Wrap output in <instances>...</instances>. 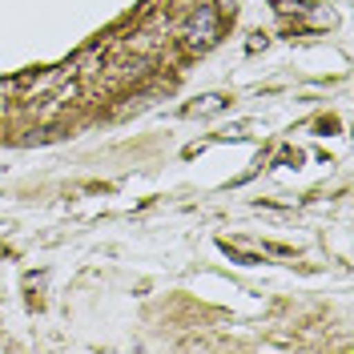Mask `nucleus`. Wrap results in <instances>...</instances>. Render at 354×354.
I'll list each match as a JSON object with an SVG mask.
<instances>
[{"mask_svg":"<svg viewBox=\"0 0 354 354\" xmlns=\"http://www.w3.org/2000/svg\"><path fill=\"white\" fill-rule=\"evenodd\" d=\"M218 41V8L214 4H201L198 12L189 17V24H185V44L189 48H209V44Z\"/></svg>","mask_w":354,"mask_h":354,"instance_id":"1","label":"nucleus"},{"mask_svg":"<svg viewBox=\"0 0 354 354\" xmlns=\"http://www.w3.org/2000/svg\"><path fill=\"white\" fill-rule=\"evenodd\" d=\"M225 109V97L221 93H205V97H198V105H189V113L194 117H214V113Z\"/></svg>","mask_w":354,"mask_h":354,"instance_id":"2","label":"nucleus"},{"mask_svg":"<svg viewBox=\"0 0 354 354\" xmlns=\"http://www.w3.org/2000/svg\"><path fill=\"white\" fill-rule=\"evenodd\" d=\"M218 8H221V12H230V8H234V0H218Z\"/></svg>","mask_w":354,"mask_h":354,"instance_id":"3","label":"nucleus"}]
</instances>
